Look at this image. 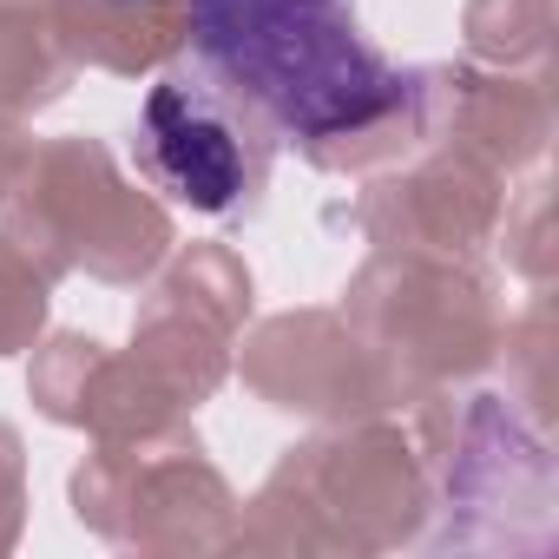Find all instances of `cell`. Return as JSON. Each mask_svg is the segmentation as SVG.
Instances as JSON below:
<instances>
[{
  "label": "cell",
  "instance_id": "cell-1",
  "mask_svg": "<svg viewBox=\"0 0 559 559\" xmlns=\"http://www.w3.org/2000/svg\"><path fill=\"white\" fill-rule=\"evenodd\" d=\"M145 165L171 185V198H185L198 211H224L243 191V152H237L230 126L178 80L152 86V99H145Z\"/></svg>",
  "mask_w": 559,
  "mask_h": 559
}]
</instances>
